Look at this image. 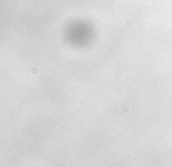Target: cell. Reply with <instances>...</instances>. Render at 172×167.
Listing matches in <instances>:
<instances>
[]
</instances>
